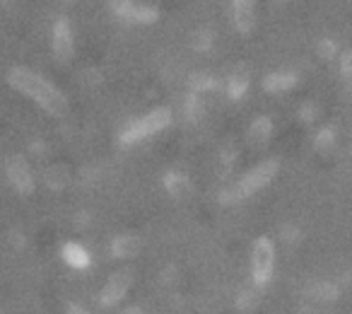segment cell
I'll return each instance as SVG.
<instances>
[{
  "label": "cell",
  "instance_id": "24",
  "mask_svg": "<svg viewBox=\"0 0 352 314\" xmlns=\"http://www.w3.org/2000/svg\"><path fill=\"white\" fill-rule=\"evenodd\" d=\"M109 8H111V12L116 17L128 20V15H131V10H133V0H109Z\"/></svg>",
  "mask_w": 352,
  "mask_h": 314
},
{
  "label": "cell",
  "instance_id": "19",
  "mask_svg": "<svg viewBox=\"0 0 352 314\" xmlns=\"http://www.w3.org/2000/svg\"><path fill=\"white\" fill-rule=\"evenodd\" d=\"M314 147H316L318 152H331L333 147H336V128L323 126L321 131L316 133V138H314Z\"/></svg>",
  "mask_w": 352,
  "mask_h": 314
},
{
  "label": "cell",
  "instance_id": "11",
  "mask_svg": "<svg viewBox=\"0 0 352 314\" xmlns=\"http://www.w3.org/2000/svg\"><path fill=\"white\" fill-rule=\"evenodd\" d=\"M299 83L297 73H287V70H278V73H270L263 78V90L270 94H280V92H289L294 85Z\"/></svg>",
  "mask_w": 352,
  "mask_h": 314
},
{
  "label": "cell",
  "instance_id": "9",
  "mask_svg": "<svg viewBox=\"0 0 352 314\" xmlns=\"http://www.w3.org/2000/svg\"><path fill=\"white\" fill-rule=\"evenodd\" d=\"M162 182H164L166 193H169L174 201L186 203L188 198L193 196V182L184 172H166Z\"/></svg>",
  "mask_w": 352,
  "mask_h": 314
},
{
  "label": "cell",
  "instance_id": "34",
  "mask_svg": "<svg viewBox=\"0 0 352 314\" xmlns=\"http://www.w3.org/2000/svg\"><path fill=\"white\" fill-rule=\"evenodd\" d=\"M350 90H352V80H350Z\"/></svg>",
  "mask_w": 352,
  "mask_h": 314
},
{
  "label": "cell",
  "instance_id": "20",
  "mask_svg": "<svg viewBox=\"0 0 352 314\" xmlns=\"http://www.w3.org/2000/svg\"><path fill=\"white\" fill-rule=\"evenodd\" d=\"M258 302H261V285H256V288H246V290H241L239 297H236V309L246 312V309H254Z\"/></svg>",
  "mask_w": 352,
  "mask_h": 314
},
{
  "label": "cell",
  "instance_id": "32",
  "mask_svg": "<svg viewBox=\"0 0 352 314\" xmlns=\"http://www.w3.org/2000/svg\"><path fill=\"white\" fill-rule=\"evenodd\" d=\"M32 152H34V155H44V143H32Z\"/></svg>",
  "mask_w": 352,
  "mask_h": 314
},
{
  "label": "cell",
  "instance_id": "26",
  "mask_svg": "<svg viewBox=\"0 0 352 314\" xmlns=\"http://www.w3.org/2000/svg\"><path fill=\"white\" fill-rule=\"evenodd\" d=\"M316 116H318V109H316V104H311V102H309V104H304V107L299 109V121H302V123H307V126H309V123H314V121H316Z\"/></svg>",
  "mask_w": 352,
  "mask_h": 314
},
{
  "label": "cell",
  "instance_id": "25",
  "mask_svg": "<svg viewBox=\"0 0 352 314\" xmlns=\"http://www.w3.org/2000/svg\"><path fill=\"white\" fill-rule=\"evenodd\" d=\"M234 160H236V150L234 147H230V150H225L222 152V157H220V174L222 177H227V172H232V167H234Z\"/></svg>",
  "mask_w": 352,
  "mask_h": 314
},
{
  "label": "cell",
  "instance_id": "13",
  "mask_svg": "<svg viewBox=\"0 0 352 314\" xmlns=\"http://www.w3.org/2000/svg\"><path fill=\"white\" fill-rule=\"evenodd\" d=\"M140 249H142V242L135 235H121L111 242V254L116 259H133V256L140 254Z\"/></svg>",
  "mask_w": 352,
  "mask_h": 314
},
{
  "label": "cell",
  "instance_id": "7",
  "mask_svg": "<svg viewBox=\"0 0 352 314\" xmlns=\"http://www.w3.org/2000/svg\"><path fill=\"white\" fill-rule=\"evenodd\" d=\"M131 283H133L131 271H118V273H113L111 278L107 280V285L102 288V293H99V304H102L104 309L116 307V304L126 297L128 290H131Z\"/></svg>",
  "mask_w": 352,
  "mask_h": 314
},
{
  "label": "cell",
  "instance_id": "28",
  "mask_svg": "<svg viewBox=\"0 0 352 314\" xmlns=\"http://www.w3.org/2000/svg\"><path fill=\"white\" fill-rule=\"evenodd\" d=\"M280 237H283L287 244H297L299 237H302V232H299L297 225H285L283 230H280Z\"/></svg>",
  "mask_w": 352,
  "mask_h": 314
},
{
  "label": "cell",
  "instance_id": "31",
  "mask_svg": "<svg viewBox=\"0 0 352 314\" xmlns=\"http://www.w3.org/2000/svg\"><path fill=\"white\" fill-rule=\"evenodd\" d=\"M87 220H89V216H87V213H80V216L75 218V225H78L80 230H85V227H87Z\"/></svg>",
  "mask_w": 352,
  "mask_h": 314
},
{
  "label": "cell",
  "instance_id": "22",
  "mask_svg": "<svg viewBox=\"0 0 352 314\" xmlns=\"http://www.w3.org/2000/svg\"><path fill=\"white\" fill-rule=\"evenodd\" d=\"M316 54L321 56L323 61H333L338 56V44L333 39H321L316 44Z\"/></svg>",
  "mask_w": 352,
  "mask_h": 314
},
{
  "label": "cell",
  "instance_id": "10",
  "mask_svg": "<svg viewBox=\"0 0 352 314\" xmlns=\"http://www.w3.org/2000/svg\"><path fill=\"white\" fill-rule=\"evenodd\" d=\"M304 297L314 304H333L340 297V288L336 283H328V280H318V283L309 285Z\"/></svg>",
  "mask_w": 352,
  "mask_h": 314
},
{
  "label": "cell",
  "instance_id": "23",
  "mask_svg": "<svg viewBox=\"0 0 352 314\" xmlns=\"http://www.w3.org/2000/svg\"><path fill=\"white\" fill-rule=\"evenodd\" d=\"M193 49L196 51H210L212 49V32L210 30H201L196 32V36H193Z\"/></svg>",
  "mask_w": 352,
  "mask_h": 314
},
{
  "label": "cell",
  "instance_id": "6",
  "mask_svg": "<svg viewBox=\"0 0 352 314\" xmlns=\"http://www.w3.org/2000/svg\"><path fill=\"white\" fill-rule=\"evenodd\" d=\"M6 174H8V182L12 184V189H15L17 193H22V196H30L32 191H34V174H32V167L27 165L25 157L15 155L8 160V167H6Z\"/></svg>",
  "mask_w": 352,
  "mask_h": 314
},
{
  "label": "cell",
  "instance_id": "3",
  "mask_svg": "<svg viewBox=\"0 0 352 314\" xmlns=\"http://www.w3.org/2000/svg\"><path fill=\"white\" fill-rule=\"evenodd\" d=\"M169 123H171V114L166 112V109H155L152 114H145V116L138 118V121L128 123L121 131V136H118V143H121L123 147L138 145V143L145 140V138L164 131Z\"/></svg>",
  "mask_w": 352,
  "mask_h": 314
},
{
  "label": "cell",
  "instance_id": "16",
  "mask_svg": "<svg viewBox=\"0 0 352 314\" xmlns=\"http://www.w3.org/2000/svg\"><path fill=\"white\" fill-rule=\"evenodd\" d=\"M184 112H186V118L191 123H198L203 118V114H206V104H203L201 94L198 92H188L186 94V102H184Z\"/></svg>",
  "mask_w": 352,
  "mask_h": 314
},
{
  "label": "cell",
  "instance_id": "8",
  "mask_svg": "<svg viewBox=\"0 0 352 314\" xmlns=\"http://www.w3.org/2000/svg\"><path fill=\"white\" fill-rule=\"evenodd\" d=\"M232 17L239 34H251L256 27V0H232Z\"/></svg>",
  "mask_w": 352,
  "mask_h": 314
},
{
  "label": "cell",
  "instance_id": "21",
  "mask_svg": "<svg viewBox=\"0 0 352 314\" xmlns=\"http://www.w3.org/2000/svg\"><path fill=\"white\" fill-rule=\"evenodd\" d=\"M188 87H191L193 92H212V90H217V80L206 73H193L191 78H188Z\"/></svg>",
  "mask_w": 352,
  "mask_h": 314
},
{
  "label": "cell",
  "instance_id": "14",
  "mask_svg": "<svg viewBox=\"0 0 352 314\" xmlns=\"http://www.w3.org/2000/svg\"><path fill=\"white\" fill-rule=\"evenodd\" d=\"M60 256H63V261L70 266V269H87L89 264H92V259H89V254L82 249L80 244H75V242H65L63 249H60Z\"/></svg>",
  "mask_w": 352,
  "mask_h": 314
},
{
  "label": "cell",
  "instance_id": "29",
  "mask_svg": "<svg viewBox=\"0 0 352 314\" xmlns=\"http://www.w3.org/2000/svg\"><path fill=\"white\" fill-rule=\"evenodd\" d=\"M82 83L87 85V87H97V85H102V73H99L97 68H87L82 73Z\"/></svg>",
  "mask_w": 352,
  "mask_h": 314
},
{
  "label": "cell",
  "instance_id": "17",
  "mask_svg": "<svg viewBox=\"0 0 352 314\" xmlns=\"http://www.w3.org/2000/svg\"><path fill=\"white\" fill-rule=\"evenodd\" d=\"M160 20V12L157 8H150V6H133L131 15H128L126 22H133V25H152V22Z\"/></svg>",
  "mask_w": 352,
  "mask_h": 314
},
{
  "label": "cell",
  "instance_id": "33",
  "mask_svg": "<svg viewBox=\"0 0 352 314\" xmlns=\"http://www.w3.org/2000/svg\"><path fill=\"white\" fill-rule=\"evenodd\" d=\"M65 3H73V0H65Z\"/></svg>",
  "mask_w": 352,
  "mask_h": 314
},
{
  "label": "cell",
  "instance_id": "18",
  "mask_svg": "<svg viewBox=\"0 0 352 314\" xmlns=\"http://www.w3.org/2000/svg\"><path fill=\"white\" fill-rule=\"evenodd\" d=\"M246 92H249V75H246V73H234L230 78V85H227V94H230V99L239 102Z\"/></svg>",
  "mask_w": 352,
  "mask_h": 314
},
{
  "label": "cell",
  "instance_id": "5",
  "mask_svg": "<svg viewBox=\"0 0 352 314\" xmlns=\"http://www.w3.org/2000/svg\"><path fill=\"white\" fill-rule=\"evenodd\" d=\"M51 46H54V59L60 63H68L73 59L75 51V39H73V30H70V20L68 17H58L54 22V32H51Z\"/></svg>",
  "mask_w": 352,
  "mask_h": 314
},
{
  "label": "cell",
  "instance_id": "15",
  "mask_svg": "<svg viewBox=\"0 0 352 314\" xmlns=\"http://www.w3.org/2000/svg\"><path fill=\"white\" fill-rule=\"evenodd\" d=\"M44 182L51 191H60L70 184V169L65 165H51L44 172Z\"/></svg>",
  "mask_w": 352,
  "mask_h": 314
},
{
  "label": "cell",
  "instance_id": "4",
  "mask_svg": "<svg viewBox=\"0 0 352 314\" xmlns=\"http://www.w3.org/2000/svg\"><path fill=\"white\" fill-rule=\"evenodd\" d=\"M275 271V247L268 237H258L254 242V249H251V278L254 285H265L270 283Z\"/></svg>",
  "mask_w": 352,
  "mask_h": 314
},
{
  "label": "cell",
  "instance_id": "12",
  "mask_svg": "<svg viewBox=\"0 0 352 314\" xmlns=\"http://www.w3.org/2000/svg\"><path fill=\"white\" fill-rule=\"evenodd\" d=\"M270 136H273V121L268 116L254 118V123L246 131V140H249L251 147H263L270 140Z\"/></svg>",
  "mask_w": 352,
  "mask_h": 314
},
{
  "label": "cell",
  "instance_id": "2",
  "mask_svg": "<svg viewBox=\"0 0 352 314\" xmlns=\"http://www.w3.org/2000/svg\"><path fill=\"white\" fill-rule=\"evenodd\" d=\"M278 172H280V163L275 160V157H270V160H265V163L256 165V167L249 169V172H246L236 184L222 189L220 203L222 206H236V203L246 201L249 196H254V193H258L261 189L268 187V184L278 177Z\"/></svg>",
  "mask_w": 352,
  "mask_h": 314
},
{
  "label": "cell",
  "instance_id": "30",
  "mask_svg": "<svg viewBox=\"0 0 352 314\" xmlns=\"http://www.w3.org/2000/svg\"><path fill=\"white\" fill-rule=\"evenodd\" d=\"M10 244L12 247H17V249H22V247H25V237L20 235V232H10Z\"/></svg>",
  "mask_w": 352,
  "mask_h": 314
},
{
  "label": "cell",
  "instance_id": "27",
  "mask_svg": "<svg viewBox=\"0 0 352 314\" xmlns=\"http://www.w3.org/2000/svg\"><path fill=\"white\" fill-rule=\"evenodd\" d=\"M340 73L342 78L352 80V49H345L340 54Z\"/></svg>",
  "mask_w": 352,
  "mask_h": 314
},
{
  "label": "cell",
  "instance_id": "1",
  "mask_svg": "<svg viewBox=\"0 0 352 314\" xmlns=\"http://www.w3.org/2000/svg\"><path fill=\"white\" fill-rule=\"evenodd\" d=\"M8 85L15 92L30 97L32 102H36L46 114L51 116H63L68 112V97L60 92L56 85H51L44 75L34 73V70L25 68V65H15L8 73Z\"/></svg>",
  "mask_w": 352,
  "mask_h": 314
}]
</instances>
